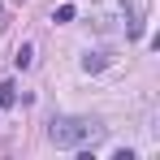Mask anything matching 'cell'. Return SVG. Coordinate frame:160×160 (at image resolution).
I'll use <instances>...</instances> for the list:
<instances>
[{"instance_id": "1", "label": "cell", "mask_w": 160, "mask_h": 160, "mask_svg": "<svg viewBox=\"0 0 160 160\" xmlns=\"http://www.w3.org/2000/svg\"><path fill=\"white\" fill-rule=\"evenodd\" d=\"M48 138H52L61 152H78V147H87V143L104 138V126L91 121V117H56L52 126H48Z\"/></svg>"}, {"instance_id": "2", "label": "cell", "mask_w": 160, "mask_h": 160, "mask_svg": "<svg viewBox=\"0 0 160 160\" xmlns=\"http://www.w3.org/2000/svg\"><path fill=\"white\" fill-rule=\"evenodd\" d=\"M126 4V26H130V35L138 39L143 35V22H147V0H121Z\"/></svg>"}, {"instance_id": "3", "label": "cell", "mask_w": 160, "mask_h": 160, "mask_svg": "<svg viewBox=\"0 0 160 160\" xmlns=\"http://www.w3.org/2000/svg\"><path fill=\"white\" fill-rule=\"evenodd\" d=\"M104 65H108V56H104V52H87V56H82V69H87V74H100Z\"/></svg>"}, {"instance_id": "4", "label": "cell", "mask_w": 160, "mask_h": 160, "mask_svg": "<svg viewBox=\"0 0 160 160\" xmlns=\"http://www.w3.org/2000/svg\"><path fill=\"white\" fill-rule=\"evenodd\" d=\"M18 104V82H0V108H13Z\"/></svg>"}, {"instance_id": "5", "label": "cell", "mask_w": 160, "mask_h": 160, "mask_svg": "<svg viewBox=\"0 0 160 160\" xmlns=\"http://www.w3.org/2000/svg\"><path fill=\"white\" fill-rule=\"evenodd\" d=\"M13 65H18V69H30V65H35V48H30V43H22V48H18V56H13Z\"/></svg>"}, {"instance_id": "6", "label": "cell", "mask_w": 160, "mask_h": 160, "mask_svg": "<svg viewBox=\"0 0 160 160\" xmlns=\"http://www.w3.org/2000/svg\"><path fill=\"white\" fill-rule=\"evenodd\" d=\"M52 22H74V4H61V9L52 13Z\"/></svg>"}, {"instance_id": "7", "label": "cell", "mask_w": 160, "mask_h": 160, "mask_svg": "<svg viewBox=\"0 0 160 160\" xmlns=\"http://www.w3.org/2000/svg\"><path fill=\"white\" fill-rule=\"evenodd\" d=\"M4 26H9V13H4V4H0V30H4Z\"/></svg>"}]
</instances>
